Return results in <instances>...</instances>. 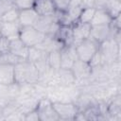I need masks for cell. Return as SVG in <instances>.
<instances>
[{
    "label": "cell",
    "instance_id": "cell-1",
    "mask_svg": "<svg viewBox=\"0 0 121 121\" xmlns=\"http://www.w3.org/2000/svg\"><path fill=\"white\" fill-rule=\"evenodd\" d=\"M14 78L19 85L34 84L39 82L40 73L33 62L25 60L14 65Z\"/></svg>",
    "mask_w": 121,
    "mask_h": 121
},
{
    "label": "cell",
    "instance_id": "cell-2",
    "mask_svg": "<svg viewBox=\"0 0 121 121\" xmlns=\"http://www.w3.org/2000/svg\"><path fill=\"white\" fill-rule=\"evenodd\" d=\"M99 46L100 43L95 42L91 37L81 41L80 43L75 45L78 59L82 61L89 62L93 56L99 50Z\"/></svg>",
    "mask_w": 121,
    "mask_h": 121
},
{
    "label": "cell",
    "instance_id": "cell-3",
    "mask_svg": "<svg viewBox=\"0 0 121 121\" xmlns=\"http://www.w3.org/2000/svg\"><path fill=\"white\" fill-rule=\"evenodd\" d=\"M46 35L34 26H22L19 34V38L27 47H34L40 44L44 39Z\"/></svg>",
    "mask_w": 121,
    "mask_h": 121
},
{
    "label": "cell",
    "instance_id": "cell-4",
    "mask_svg": "<svg viewBox=\"0 0 121 121\" xmlns=\"http://www.w3.org/2000/svg\"><path fill=\"white\" fill-rule=\"evenodd\" d=\"M35 110L37 111L41 121L60 120L59 116L53 107L52 101H50L48 98H42V99L38 100Z\"/></svg>",
    "mask_w": 121,
    "mask_h": 121
},
{
    "label": "cell",
    "instance_id": "cell-5",
    "mask_svg": "<svg viewBox=\"0 0 121 121\" xmlns=\"http://www.w3.org/2000/svg\"><path fill=\"white\" fill-rule=\"evenodd\" d=\"M52 104L60 120H74L78 112V107L71 102L54 101Z\"/></svg>",
    "mask_w": 121,
    "mask_h": 121
},
{
    "label": "cell",
    "instance_id": "cell-6",
    "mask_svg": "<svg viewBox=\"0 0 121 121\" xmlns=\"http://www.w3.org/2000/svg\"><path fill=\"white\" fill-rule=\"evenodd\" d=\"M71 71H72L76 80H81V79L87 78L93 73V69L90 66L89 62L82 61L78 59L77 60H75V62L71 68Z\"/></svg>",
    "mask_w": 121,
    "mask_h": 121
},
{
    "label": "cell",
    "instance_id": "cell-7",
    "mask_svg": "<svg viewBox=\"0 0 121 121\" xmlns=\"http://www.w3.org/2000/svg\"><path fill=\"white\" fill-rule=\"evenodd\" d=\"M91 25L90 24H82L79 22H76L72 26L73 31V45L75 46L81 41L90 37Z\"/></svg>",
    "mask_w": 121,
    "mask_h": 121
},
{
    "label": "cell",
    "instance_id": "cell-8",
    "mask_svg": "<svg viewBox=\"0 0 121 121\" xmlns=\"http://www.w3.org/2000/svg\"><path fill=\"white\" fill-rule=\"evenodd\" d=\"M33 9L40 16H51L58 11L53 0H35Z\"/></svg>",
    "mask_w": 121,
    "mask_h": 121
},
{
    "label": "cell",
    "instance_id": "cell-9",
    "mask_svg": "<svg viewBox=\"0 0 121 121\" xmlns=\"http://www.w3.org/2000/svg\"><path fill=\"white\" fill-rule=\"evenodd\" d=\"M90 37L98 43H103L112 37V30L110 25L106 26H91Z\"/></svg>",
    "mask_w": 121,
    "mask_h": 121
},
{
    "label": "cell",
    "instance_id": "cell-10",
    "mask_svg": "<svg viewBox=\"0 0 121 121\" xmlns=\"http://www.w3.org/2000/svg\"><path fill=\"white\" fill-rule=\"evenodd\" d=\"M21 26L19 22H1L0 29H1V36L9 38V40L19 38Z\"/></svg>",
    "mask_w": 121,
    "mask_h": 121
},
{
    "label": "cell",
    "instance_id": "cell-11",
    "mask_svg": "<svg viewBox=\"0 0 121 121\" xmlns=\"http://www.w3.org/2000/svg\"><path fill=\"white\" fill-rule=\"evenodd\" d=\"M39 16L40 15L35 11L34 9L19 10L18 22L21 26H33Z\"/></svg>",
    "mask_w": 121,
    "mask_h": 121
},
{
    "label": "cell",
    "instance_id": "cell-12",
    "mask_svg": "<svg viewBox=\"0 0 121 121\" xmlns=\"http://www.w3.org/2000/svg\"><path fill=\"white\" fill-rule=\"evenodd\" d=\"M12 83H15L14 66L0 63V84L9 85Z\"/></svg>",
    "mask_w": 121,
    "mask_h": 121
},
{
    "label": "cell",
    "instance_id": "cell-13",
    "mask_svg": "<svg viewBox=\"0 0 121 121\" xmlns=\"http://www.w3.org/2000/svg\"><path fill=\"white\" fill-rule=\"evenodd\" d=\"M28 48L20 38H16V39H12L10 40V49L9 51L12 52L13 54L17 55L18 57L26 60L27 59V55H28Z\"/></svg>",
    "mask_w": 121,
    "mask_h": 121
},
{
    "label": "cell",
    "instance_id": "cell-14",
    "mask_svg": "<svg viewBox=\"0 0 121 121\" xmlns=\"http://www.w3.org/2000/svg\"><path fill=\"white\" fill-rule=\"evenodd\" d=\"M112 18L104 9H96L93 20L91 22V26H106L110 25Z\"/></svg>",
    "mask_w": 121,
    "mask_h": 121
},
{
    "label": "cell",
    "instance_id": "cell-15",
    "mask_svg": "<svg viewBox=\"0 0 121 121\" xmlns=\"http://www.w3.org/2000/svg\"><path fill=\"white\" fill-rule=\"evenodd\" d=\"M103 9L110 14V16L113 19L120 15L121 11V2L120 0H108Z\"/></svg>",
    "mask_w": 121,
    "mask_h": 121
},
{
    "label": "cell",
    "instance_id": "cell-16",
    "mask_svg": "<svg viewBox=\"0 0 121 121\" xmlns=\"http://www.w3.org/2000/svg\"><path fill=\"white\" fill-rule=\"evenodd\" d=\"M96 8L95 7H84L82 8L80 14L78 16V22L82 23V24H91L93 17L95 15Z\"/></svg>",
    "mask_w": 121,
    "mask_h": 121
},
{
    "label": "cell",
    "instance_id": "cell-17",
    "mask_svg": "<svg viewBox=\"0 0 121 121\" xmlns=\"http://www.w3.org/2000/svg\"><path fill=\"white\" fill-rule=\"evenodd\" d=\"M48 65L54 70H59L60 68V50L51 51L46 57Z\"/></svg>",
    "mask_w": 121,
    "mask_h": 121
},
{
    "label": "cell",
    "instance_id": "cell-18",
    "mask_svg": "<svg viewBox=\"0 0 121 121\" xmlns=\"http://www.w3.org/2000/svg\"><path fill=\"white\" fill-rule=\"evenodd\" d=\"M47 57V53H45L44 51L37 48V47H29L28 48V55H27V60L30 62H37L41 60H43Z\"/></svg>",
    "mask_w": 121,
    "mask_h": 121
},
{
    "label": "cell",
    "instance_id": "cell-19",
    "mask_svg": "<svg viewBox=\"0 0 121 121\" xmlns=\"http://www.w3.org/2000/svg\"><path fill=\"white\" fill-rule=\"evenodd\" d=\"M22 60H25L18 57L17 55L13 54L10 51L4 53V54H0V63H3V64H9V65L14 66L17 63L21 62Z\"/></svg>",
    "mask_w": 121,
    "mask_h": 121
},
{
    "label": "cell",
    "instance_id": "cell-20",
    "mask_svg": "<svg viewBox=\"0 0 121 121\" xmlns=\"http://www.w3.org/2000/svg\"><path fill=\"white\" fill-rule=\"evenodd\" d=\"M19 18V10L16 8H11L0 15V22H17Z\"/></svg>",
    "mask_w": 121,
    "mask_h": 121
},
{
    "label": "cell",
    "instance_id": "cell-21",
    "mask_svg": "<svg viewBox=\"0 0 121 121\" xmlns=\"http://www.w3.org/2000/svg\"><path fill=\"white\" fill-rule=\"evenodd\" d=\"M35 0H13V6L18 10L33 9Z\"/></svg>",
    "mask_w": 121,
    "mask_h": 121
},
{
    "label": "cell",
    "instance_id": "cell-22",
    "mask_svg": "<svg viewBox=\"0 0 121 121\" xmlns=\"http://www.w3.org/2000/svg\"><path fill=\"white\" fill-rule=\"evenodd\" d=\"M10 49V40L4 36L0 37V54L9 52Z\"/></svg>",
    "mask_w": 121,
    "mask_h": 121
},
{
    "label": "cell",
    "instance_id": "cell-23",
    "mask_svg": "<svg viewBox=\"0 0 121 121\" xmlns=\"http://www.w3.org/2000/svg\"><path fill=\"white\" fill-rule=\"evenodd\" d=\"M53 1L55 3V6H56L58 11L64 12L68 9L70 0H53Z\"/></svg>",
    "mask_w": 121,
    "mask_h": 121
},
{
    "label": "cell",
    "instance_id": "cell-24",
    "mask_svg": "<svg viewBox=\"0 0 121 121\" xmlns=\"http://www.w3.org/2000/svg\"><path fill=\"white\" fill-rule=\"evenodd\" d=\"M13 7V0H0V15Z\"/></svg>",
    "mask_w": 121,
    "mask_h": 121
},
{
    "label": "cell",
    "instance_id": "cell-25",
    "mask_svg": "<svg viewBox=\"0 0 121 121\" xmlns=\"http://www.w3.org/2000/svg\"><path fill=\"white\" fill-rule=\"evenodd\" d=\"M25 120H30V121H38L40 120L39 118V114L37 112V111L34 109L32 111H29L28 112L26 113V116L24 117Z\"/></svg>",
    "mask_w": 121,
    "mask_h": 121
},
{
    "label": "cell",
    "instance_id": "cell-26",
    "mask_svg": "<svg viewBox=\"0 0 121 121\" xmlns=\"http://www.w3.org/2000/svg\"><path fill=\"white\" fill-rule=\"evenodd\" d=\"M94 1H95V7L96 9H103L105 3L108 0H94Z\"/></svg>",
    "mask_w": 121,
    "mask_h": 121
},
{
    "label": "cell",
    "instance_id": "cell-27",
    "mask_svg": "<svg viewBox=\"0 0 121 121\" xmlns=\"http://www.w3.org/2000/svg\"><path fill=\"white\" fill-rule=\"evenodd\" d=\"M0 26H1V22H0ZM0 37H1V29H0Z\"/></svg>",
    "mask_w": 121,
    "mask_h": 121
}]
</instances>
